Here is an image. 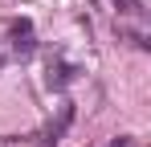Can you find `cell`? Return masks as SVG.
Wrapping results in <instances>:
<instances>
[{"label": "cell", "mask_w": 151, "mask_h": 147, "mask_svg": "<svg viewBox=\"0 0 151 147\" xmlns=\"http://www.w3.org/2000/svg\"><path fill=\"white\" fill-rule=\"evenodd\" d=\"M70 122H74V102L65 98V102L57 106V119L45 122V131H41V135H33V139H37V147H57V143H61V135L70 131Z\"/></svg>", "instance_id": "1"}, {"label": "cell", "mask_w": 151, "mask_h": 147, "mask_svg": "<svg viewBox=\"0 0 151 147\" xmlns=\"http://www.w3.org/2000/svg\"><path fill=\"white\" fill-rule=\"evenodd\" d=\"M8 37H12V53H17L21 61L37 53V33H33V21H29V17H17V21L8 24Z\"/></svg>", "instance_id": "2"}, {"label": "cell", "mask_w": 151, "mask_h": 147, "mask_svg": "<svg viewBox=\"0 0 151 147\" xmlns=\"http://www.w3.org/2000/svg\"><path fill=\"white\" fill-rule=\"evenodd\" d=\"M70 82H74V66H65L61 57L49 61V86H53V90H65Z\"/></svg>", "instance_id": "3"}, {"label": "cell", "mask_w": 151, "mask_h": 147, "mask_svg": "<svg viewBox=\"0 0 151 147\" xmlns=\"http://www.w3.org/2000/svg\"><path fill=\"white\" fill-rule=\"evenodd\" d=\"M119 4V17H135V21H143V4L139 0H114Z\"/></svg>", "instance_id": "4"}, {"label": "cell", "mask_w": 151, "mask_h": 147, "mask_svg": "<svg viewBox=\"0 0 151 147\" xmlns=\"http://www.w3.org/2000/svg\"><path fill=\"white\" fill-rule=\"evenodd\" d=\"M106 147H131V139H114V143H106Z\"/></svg>", "instance_id": "5"}, {"label": "cell", "mask_w": 151, "mask_h": 147, "mask_svg": "<svg viewBox=\"0 0 151 147\" xmlns=\"http://www.w3.org/2000/svg\"><path fill=\"white\" fill-rule=\"evenodd\" d=\"M0 70H4V57H0Z\"/></svg>", "instance_id": "6"}]
</instances>
